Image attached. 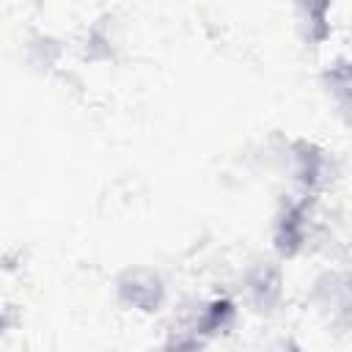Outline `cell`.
Segmentation results:
<instances>
[{
  "instance_id": "obj_1",
  "label": "cell",
  "mask_w": 352,
  "mask_h": 352,
  "mask_svg": "<svg viewBox=\"0 0 352 352\" xmlns=\"http://www.w3.org/2000/svg\"><path fill=\"white\" fill-rule=\"evenodd\" d=\"M116 294L126 308L140 314H154L165 302V283L160 272H154L151 267L135 264L116 278Z\"/></svg>"
},
{
  "instance_id": "obj_2",
  "label": "cell",
  "mask_w": 352,
  "mask_h": 352,
  "mask_svg": "<svg viewBox=\"0 0 352 352\" xmlns=\"http://www.w3.org/2000/svg\"><path fill=\"white\" fill-rule=\"evenodd\" d=\"M289 170H292V179L297 182L300 192L314 195L316 190H322L327 184V176H330L327 151H322L311 140H292L289 143Z\"/></svg>"
},
{
  "instance_id": "obj_3",
  "label": "cell",
  "mask_w": 352,
  "mask_h": 352,
  "mask_svg": "<svg viewBox=\"0 0 352 352\" xmlns=\"http://www.w3.org/2000/svg\"><path fill=\"white\" fill-rule=\"evenodd\" d=\"M311 195L300 192L297 198L286 201L275 217V226H272V242H275V250L280 256H294L302 250L305 245V236H308V204Z\"/></svg>"
},
{
  "instance_id": "obj_4",
  "label": "cell",
  "mask_w": 352,
  "mask_h": 352,
  "mask_svg": "<svg viewBox=\"0 0 352 352\" xmlns=\"http://www.w3.org/2000/svg\"><path fill=\"white\" fill-rule=\"evenodd\" d=\"M234 319H236V305L228 297H214V300L201 302V308L192 314V319L184 330V333H190L187 346H198L206 338L228 333L234 327Z\"/></svg>"
},
{
  "instance_id": "obj_5",
  "label": "cell",
  "mask_w": 352,
  "mask_h": 352,
  "mask_svg": "<svg viewBox=\"0 0 352 352\" xmlns=\"http://www.w3.org/2000/svg\"><path fill=\"white\" fill-rule=\"evenodd\" d=\"M245 294L256 311H272L283 294L280 267L272 261H258L245 272Z\"/></svg>"
},
{
  "instance_id": "obj_6",
  "label": "cell",
  "mask_w": 352,
  "mask_h": 352,
  "mask_svg": "<svg viewBox=\"0 0 352 352\" xmlns=\"http://www.w3.org/2000/svg\"><path fill=\"white\" fill-rule=\"evenodd\" d=\"M294 8V19H297V30L300 38L308 47H319L327 41L330 36V11H333V0H292Z\"/></svg>"
},
{
  "instance_id": "obj_7",
  "label": "cell",
  "mask_w": 352,
  "mask_h": 352,
  "mask_svg": "<svg viewBox=\"0 0 352 352\" xmlns=\"http://www.w3.org/2000/svg\"><path fill=\"white\" fill-rule=\"evenodd\" d=\"M322 88L330 96L336 113L352 126V58H338L322 72Z\"/></svg>"
}]
</instances>
